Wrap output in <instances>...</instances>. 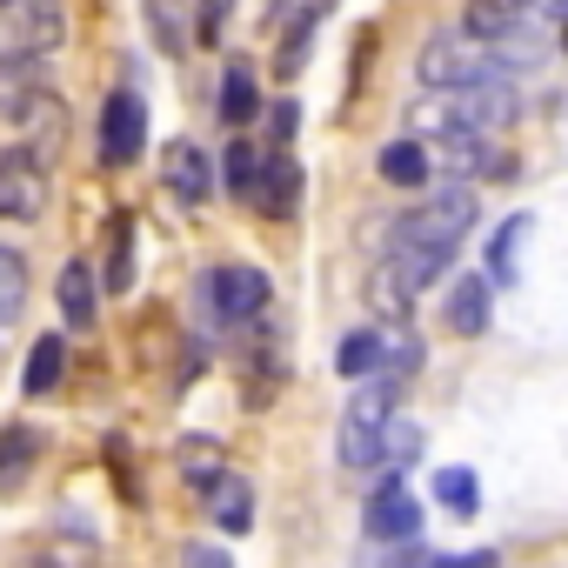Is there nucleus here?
I'll return each mask as SVG.
<instances>
[{
  "instance_id": "nucleus-13",
  "label": "nucleus",
  "mask_w": 568,
  "mask_h": 568,
  "mask_svg": "<svg viewBox=\"0 0 568 568\" xmlns=\"http://www.w3.org/2000/svg\"><path fill=\"white\" fill-rule=\"evenodd\" d=\"M442 322H448L462 342L488 335V322H495V288H488V274H462V281H455V288H448V308H442Z\"/></svg>"
},
{
  "instance_id": "nucleus-35",
  "label": "nucleus",
  "mask_w": 568,
  "mask_h": 568,
  "mask_svg": "<svg viewBox=\"0 0 568 568\" xmlns=\"http://www.w3.org/2000/svg\"><path fill=\"white\" fill-rule=\"evenodd\" d=\"M561 54H568V21H561Z\"/></svg>"
},
{
  "instance_id": "nucleus-11",
  "label": "nucleus",
  "mask_w": 568,
  "mask_h": 568,
  "mask_svg": "<svg viewBox=\"0 0 568 568\" xmlns=\"http://www.w3.org/2000/svg\"><path fill=\"white\" fill-rule=\"evenodd\" d=\"M362 521H368V535H375L382 548H408V541L422 535V501H415L402 481H382V488L368 495Z\"/></svg>"
},
{
  "instance_id": "nucleus-7",
  "label": "nucleus",
  "mask_w": 568,
  "mask_h": 568,
  "mask_svg": "<svg viewBox=\"0 0 568 568\" xmlns=\"http://www.w3.org/2000/svg\"><path fill=\"white\" fill-rule=\"evenodd\" d=\"M141 148H148V108H141V94L121 88V94L101 101V161L108 168H134Z\"/></svg>"
},
{
  "instance_id": "nucleus-14",
  "label": "nucleus",
  "mask_w": 568,
  "mask_h": 568,
  "mask_svg": "<svg viewBox=\"0 0 568 568\" xmlns=\"http://www.w3.org/2000/svg\"><path fill=\"white\" fill-rule=\"evenodd\" d=\"M528 14H535V0H468L462 28H468L475 48H495V41H508L515 28H528Z\"/></svg>"
},
{
  "instance_id": "nucleus-21",
  "label": "nucleus",
  "mask_w": 568,
  "mask_h": 568,
  "mask_svg": "<svg viewBox=\"0 0 568 568\" xmlns=\"http://www.w3.org/2000/svg\"><path fill=\"white\" fill-rule=\"evenodd\" d=\"M94 308H101L94 267H88V261H68V267H61V315H68L74 328H88V322H94Z\"/></svg>"
},
{
  "instance_id": "nucleus-2",
  "label": "nucleus",
  "mask_w": 568,
  "mask_h": 568,
  "mask_svg": "<svg viewBox=\"0 0 568 568\" xmlns=\"http://www.w3.org/2000/svg\"><path fill=\"white\" fill-rule=\"evenodd\" d=\"M388 422H395V382H362L355 402H348V415H342V442H335L342 462L348 468H375Z\"/></svg>"
},
{
  "instance_id": "nucleus-33",
  "label": "nucleus",
  "mask_w": 568,
  "mask_h": 568,
  "mask_svg": "<svg viewBox=\"0 0 568 568\" xmlns=\"http://www.w3.org/2000/svg\"><path fill=\"white\" fill-rule=\"evenodd\" d=\"M302 128V114H295V101H274V141H288Z\"/></svg>"
},
{
  "instance_id": "nucleus-18",
  "label": "nucleus",
  "mask_w": 568,
  "mask_h": 568,
  "mask_svg": "<svg viewBox=\"0 0 568 568\" xmlns=\"http://www.w3.org/2000/svg\"><path fill=\"white\" fill-rule=\"evenodd\" d=\"M34 455H41V435L28 422H8L0 428V495H14L28 475H34Z\"/></svg>"
},
{
  "instance_id": "nucleus-16",
  "label": "nucleus",
  "mask_w": 568,
  "mask_h": 568,
  "mask_svg": "<svg viewBox=\"0 0 568 568\" xmlns=\"http://www.w3.org/2000/svg\"><path fill=\"white\" fill-rule=\"evenodd\" d=\"M207 508H214V528L221 535H247L254 521V488L241 475H207Z\"/></svg>"
},
{
  "instance_id": "nucleus-19",
  "label": "nucleus",
  "mask_w": 568,
  "mask_h": 568,
  "mask_svg": "<svg viewBox=\"0 0 568 568\" xmlns=\"http://www.w3.org/2000/svg\"><path fill=\"white\" fill-rule=\"evenodd\" d=\"M61 375H68V342L61 335H41L34 348H28V368H21V395H54L61 388Z\"/></svg>"
},
{
  "instance_id": "nucleus-8",
  "label": "nucleus",
  "mask_w": 568,
  "mask_h": 568,
  "mask_svg": "<svg viewBox=\"0 0 568 568\" xmlns=\"http://www.w3.org/2000/svg\"><path fill=\"white\" fill-rule=\"evenodd\" d=\"M207 295H214V315H221V322H254V315H267V302H274L267 274L247 267V261H221L214 281H207Z\"/></svg>"
},
{
  "instance_id": "nucleus-6",
  "label": "nucleus",
  "mask_w": 568,
  "mask_h": 568,
  "mask_svg": "<svg viewBox=\"0 0 568 568\" xmlns=\"http://www.w3.org/2000/svg\"><path fill=\"white\" fill-rule=\"evenodd\" d=\"M428 148V168L435 174H515V161L488 141V134H468V128H442L435 141H422Z\"/></svg>"
},
{
  "instance_id": "nucleus-32",
  "label": "nucleus",
  "mask_w": 568,
  "mask_h": 568,
  "mask_svg": "<svg viewBox=\"0 0 568 568\" xmlns=\"http://www.w3.org/2000/svg\"><path fill=\"white\" fill-rule=\"evenodd\" d=\"M428 568H495V555L488 548H468V555H435Z\"/></svg>"
},
{
  "instance_id": "nucleus-20",
  "label": "nucleus",
  "mask_w": 568,
  "mask_h": 568,
  "mask_svg": "<svg viewBox=\"0 0 568 568\" xmlns=\"http://www.w3.org/2000/svg\"><path fill=\"white\" fill-rule=\"evenodd\" d=\"M375 174L388 181V187H428V148L422 141H388L382 148V161H375Z\"/></svg>"
},
{
  "instance_id": "nucleus-22",
  "label": "nucleus",
  "mask_w": 568,
  "mask_h": 568,
  "mask_svg": "<svg viewBox=\"0 0 568 568\" xmlns=\"http://www.w3.org/2000/svg\"><path fill=\"white\" fill-rule=\"evenodd\" d=\"M254 114H261V88H254V74L234 61V68L221 74V121H227V128H247Z\"/></svg>"
},
{
  "instance_id": "nucleus-10",
  "label": "nucleus",
  "mask_w": 568,
  "mask_h": 568,
  "mask_svg": "<svg viewBox=\"0 0 568 568\" xmlns=\"http://www.w3.org/2000/svg\"><path fill=\"white\" fill-rule=\"evenodd\" d=\"M247 201H254V214H267V221H295V214H302V161H295L288 148L261 154Z\"/></svg>"
},
{
  "instance_id": "nucleus-17",
  "label": "nucleus",
  "mask_w": 568,
  "mask_h": 568,
  "mask_svg": "<svg viewBox=\"0 0 568 568\" xmlns=\"http://www.w3.org/2000/svg\"><path fill=\"white\" fill-rule=\"evenodd\" d=\"M535 234V214H508L501 227H495V241H488V288H515V254H521V241Z\"/></svg>"
},
{
  "instance_id": "nucleus-1",
  "label": "nucleus",
  "mask_w": 568,
  "mask_h": 568,
  "mask_svg": "<svg viewBox=\"0 0 568 568\" xmlns=\"http://www.w3.org/2000/svg\"><path fill=\"white\" fill-rule=\"evenodd\" d=\"M468 227H475V194H468L462 181H455V187H435L422 207L395 214V227H388V261H382V267L415 295V288H428V281H442V267L455 261V247L468 241Z\"/></svg>"
},
{
  "instance_id": "nucleus-25",
  "label": "nucleus",
  "mask_w": 568,
  "mask_h": 568,
  "mask_svg": "<svg viewBox=\"0 0 568 568\" xmlns=\"http://www.w3.org/2000/svg\"><path fill=\"white\" fill-rule=\"evenodd\" d=\"M435 501H442L448 515H475V508H481V481H475V468H442V475H435Z\"/></svg>"
},
{
  "instance_id": "nucleus-27",
  "label": "nucleus",
  "mask_w": 568,
  "mask_h": 568,
  "mask_svg": "<svg viewBox=\"0 0 568 568\" xmlns=\"http://www.w3.org/2000/svg\"><path fill=\"white\" fill-rule=\"evenodd\" d=\"M254 168H261V154H254L247 141H227V148H221V181H227V194L247 201V194H254Z\"/></svg>"
},
{
  "instance_id": "nucleus-15",
  "label": "nucleus",
  "mask_w": 568,
  "mask_h": 568,
  "mask_svg": "<svg viewBox=\"0 0 568 568\" xmlns=\"http://www.w3.org/2000/svg\"><path fill=\"white\" fill-rule=\"evenodd\" d=\"M328 14H335V0H302V14L288 21V34H281V54H274L281 81H295V74L308 68V48H315V34H322Z\"/></svg>"
},
{
  "instance_id": "nucleus-30",
  "label": "nucleus",
  "mask_w": 568,
  "mask_h": 568,
  "mask_svg": "<svg viewBox=\"0 0 568 568\" xmlns=\"http://www.w3.org/2000/svg\"><path fill=\"white\" fill-rule=\"evenodd\" d=\"M227 14H234V0H201V41H207V48L227 34Z\"/></svg>"
},
{
  "instance_id": "nucleus-34",
  "label": "nucleus",
  "mask_w": 568,
  "mask_h": 568,
  "mask_svg": "<svg viewBox=\"0 0 568 568\" xmlns=\"http://www.w3.org/2000/svg\"><path fill=\"white\" fill-rule=\"evenodd\" d=\"M548 14H555V21H568V0H548Z\"/></svg>"
},
{
  "instance_id": "nucleus-12",
  "label": "nucleus",
  "mask_w": 568,
  "mask_h": 568,
  "mask_svg": "<svg viewBox=\"0 0 568 568\" xmlns=\"http://www.w3.org/2000/svg\"><path fill=\"white\" fill-rule=\"evenodd\" d=\"M161 181H168V194H174L181 207H201V201L214 194V161H207L194 141H168V154H161Z\"/></svg>"
},
{
  "instance_id": "nucleus-9",
  "label": "nucleus",
  "mask_w": 568,
  "mask_h": 568,
  "mask_svg": "<svg viewBox=\"0 0 568 568\" xmlns=\"http://www.w3.org/2000/svg\"><path fill=\"white\" fill-rule=\"evenodd\" d=\"M521 114L515 88L508 81H475V88H455L448 94V128H468V134H495Z\"/></svg>"
},
{
  "instance_id": "nucleus-4",
  "label": "nucleus",
  "mask_w": 568,
  "mask_h": 568,
  "mask_svg": "<svg viewBox=\"0 0 568 568\" xmlns=\"http://www.w3.org/2000/svg\"><path fill=\"white\" fill-rule=\"evenodd\" d=\"M0 34H8L14 54H54L68 41V14L61 0H0Z\"/></svg>"
},
{
  "instance_id": "nucleus-26",
  "label": "nucleus",
  "mask_w": 568,
  "mask_h": 568,
  "mask_svg": "<svg viewBox=\"0 0 568 568\" xmlns=\"http://www.w3.org/2000/svg\"><path fill=\"white\" fill-rule=\"evenodd\" d=\"M148 34L161 41V54L187 48V21H181V0H148Z\"/></svg>"
},
{
  "instance_id": "nucleus-24",
  "label": "nucleus",
  "mask_w": 568,
  "mask_h": 568,
  "mask_svg": "<svg viewBox=\"0 0 568 568\" xmlns=\"http://www.w3.org/2000/svg\"><path fill=\"white\" fill-rule=\"evenodd\" d=\"M335 368H342L348 382H368V375H382V328H362V335H348V342H342V355H335Z\"/></svg>"
},
{
  "instance_id": "nucleus-3",
  "label": "nucleus",
  "mask_w": 568,
  "mask_h": 568,
  "mask_svg": "<svg viewBox=\"0 0 568 568\" xmlns=\"http://www.w3.org/2000/svg\"><path fill=\"white\" fill-rule=\"evenodd\" d=\"M415 74H422V88H442V94H455V88H475V81H501L495 54H481L475 41H455V34L428 41V48L415 54Z\"/></svg>"
},
{
  "instance_id": "nucleus-23",
  "label": "nucleus",
  "mask_w": 568,
  "mask_h": 568,
  "mask_svg": "<svg viewBox=\"0 0 568 568\" xmlns=\"http://www.w3.org/2000/svg\"><path fill=\"white\" fill-rule=\"evenodd\" d=\"M415 368H422V342H415V335H408L402 322H382V375H388V382L402 388V382H408Z\"/></svg>"
},
{
  "instance_id": "nucleus-29",
  "label": "nucleus",
  "mask_w": 568,
  "mask_h": 568,
  "mask_svg": "<svg viewBox=\"0 0 568 568\" xmlns=\"http://www.w3.org/2000/svg\"><path fill=\"white\" fill-rule=\"evenodd\" d=\"M415 455H422V428L395 415V422H388V435H382V462H388V468H402V462H415Z\"/></svg>"
},
{
  "instance_id": "nucleus-5",
  "label": "nucleus",
  "mask_w": 568,
  "mask_h": 568,
  "mask_svg": "<svg viewBox=\"0 0 568 568\" xmlns=\"http://www.w3.org/2000/svg\"><path fill=\"white\" fill-rule=\"evenodd\" d=\"M48 214V168L34 148H0V221H41Z\"/></svg>"
},
{
  "instance_id": "nucleus-31",
  "label": "nucleus",
  "mask_w": 568,
  "mask_h": 568,
  "mask_svg": "<svg viewBox=\"0 0 568 568\" xmlns=\"http://www.w3.org/2000/svg\"><path fill=\"white\" fill-rule=\"evenodd\" d=\"M181 568H234V561H227V555H221L214 541H194V548L181 555Z\"/></svg>"
},
{
  "instance_id": "nucleus-28",
  "label": "nucleus",
  "mask_w": 568,
  "mask_h": 568,
  "mask_svg": "<svg viewBox=\"0 0 568 568\" xmlns=\"http://www.w3.org/2000/svg\"><path fill=\"white\" fill-rule=\"evenodd\" d=\"M108 295H128L134 288V227L128 221H114V254H108Z\"/></svg>"
}]
</instances>
